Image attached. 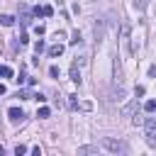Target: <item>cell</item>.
<instances>
[{
    "label": "cell",
    "instance_id": "cell-9",
    "mask_svg": "<svg viewBox=\"0 0 156 156\" xmlns=\"http://www.w3.org/2000/svg\"><path fill=\"white\" fill-rule=\"evenodd\" d=\"M0 24H2V27H12V24H15V17H12V15H0Z\"/></svg>",
    "mask_w": 156,
    "mask_h": 156
},
{
    "label": "cell",
    "instance_id": "cell-1",
    "mask_svg": "<svg viewBox=\"0 0 156 156\" xmlns=\"http://www.w3.org/2000/svg\"><path fill=\"white\" fill-rule=\"evenodd\" d=\"M102 149L110 151V154H129L127 141H122V139H112V136H105V139H102Z\"/></svg>",
    "mask_w": 156,
    "mask_h": 156
},
{
    "label": "cell",
    "instance_id": "cell-3",
    "mask_svg": "<svg viewBox=\"0 0 156 156\" xmlns=\"http://www.w3.org/2000/svg\"><path fill=\"white\" fill-rule=\"evenodd\" d=\"M136 107H139V105H136V100H132V102H129V105H124L119 112H122V117H134V115H136Z\"/></svg>",
    "mask_w": 156,
    "mask_h": 156
},
{
    "label": "cell",
    "instance_id": "cell-8",
    "mask_svg": "<svg viewBox=\"0 0 156 156\" xmlns=\"http://www.w3.org/2000/svg\"><path fill=\"white\" fill-rule=\"evenodd\" d=\"M102 34H105V22L100 20V22L95 24V41H100V39H102Z\"/></svg>",
    "mask_w": 156,
    "mask_h": 156
},
{
    "label": "cell",
    "instance_id": "cell-5",
    "mask_svg": "<svg viewBox=\"0 0 156 156\" xmlns=\"http://www.w3.org/2000/svg\"><path fill=\"white\" fill-rule=\"evenodd\" d=\"M7 117H10L12 122H20V119L24 117V112H22L20 107H10V110H7Z\"/></svg>",
    "mask_w": 156,
    "mask_h": 156
},
{
    "label": "cell",
    "instance_id": "cell-21",
    "mask_svg": "<svg viewBox=\"0 0 156 156\" xmlns=\"http://www.w3.org/2000/svg\"><path fill=\"white\" fill-rule=\"evenodd\" d=\"M134 7H136V10H144V7H146V0H134Z\"/></svg>",
    "mask_w": 156,
    "mask_h": 156
},
{
    "label": "cell",
    "instance_id": "cell-26",
    "mask_svg": "<svg viewBox=\"0 0 156 156\" xmlns=\"http://www.w3.org/2000/svg\"><path fill=\"white\" fill-rule=\"evenodd\" d=\"M5 93H7V88H5L2 83H0V95H5Z\"/></svg>",
    "mask_w": 156,
    "mask_h": 156
},
{
    "label": "cell",
    "instance_id": "cell-16",
    "mask_svg": "<svg viewBox=\"0 0 156 156\" xmlns=\"http://www.w3.org/2000/svg\"><path fill=\"white\" fill-rule=\"evenodd\" d=\"M144 110L146 112H156V100H146L144 102Z\"/></svg>",
    "mask_w": 156,
    "mask_h": 156
},
{
    "label": "cell",
    "instance_id": "cell-13",
    "mask_svg": "<svg viewBox=\"0 0 156 156\" xmlns=\"http://www.w3.org/2000/svg\"><path fill=\"white\" fill-rule=\"evenodd\" d=\"M98 151V146H80L78 149V156H83V154H95Z\"/></svg>",
    "mask_w": 156,
    "mask_h": 156
},
{
    "label": "cell",
    "instance_id": "cell-6",
    "mask_svg": "<svg viewBox=\"0 0 156 156\" xmlns=\"http://www.w3.org/2000/svg\"><path fill=\"white\" fill-rule=\"evenodd\" d=\"M71 80L80 85V71H78V61H73V63H71Z\"/></svg>",
    "mask_w": 156,
    "mask_h": 156
},
{
    "label": "cell",
    "instance_id": "cell-23",
    "mask_svg": "<svg viewBox=\"0 0 156 156\" xmlns=\"http://www.w3.org/2000/svg\"><path fill=\"white\" fill-rule=\"evenodd\" d=\"M146 144H149L151 149H156V136H149V139H146Z\"/></svg>",
    "mask_w": 156,
    "mask_h": 156
},
{
    "label": "cell",
    "instance_id": "cell-18",
    "mask_svg": "<svg viewBox=\"0 0 156 156\" xmlns=\"http://www.w3.org/2000/svg\"><path fill=\"white\" fill-rule=\"evenodd\" d=\"M41 10H44V17H51V15H54V7H51V5H44Z\"/></svg>",
    "mask_w": 156,
    "mask_h": 156
},
{
    "label": "cell",
    "instance_id": "cell-10",
    "mask_svg": "<svg viewBox=\"0 0 156 156\" xmlns=\"http://www.w3.org/2000/svg\"><path fill=\"white\" fill-rule=\"evenodd\" d=\"M49 115H51V110H49V107H46V105H41V107H39V110H37V117H39V119H46V117H49Z\"/></svg>",
    "mask_w": 156,
    "mask_h": 156
},
{
    "label": "cell",
    "instance_id": "cell-25",
    "mask_svg": "<svg viewBox=\"0 0 156 156\" xmlns=\"http://www.w3.org/2000/svg\"><path fill=\"white\" fill-rule=\"evenodd\" d=\"M149 76H151V78H156V66H149Z\"/></svg>",
    "mask_w": 156,
    "mask_h": 156
},
{
    "label": "cell",
    "instance_id": "cell-17",
    "mask_svg": "<svg viewBox=\"0 0 156 156\" xmlns=\"http://www.w3.org/2000/svg\"><path fill=\"white\" fill-rule=\"evenodd\" d=\"M0 76L2 78H12V68L10 66H0Z\"/></svg>",
    "mask_w": 156,
    "mask_h": 156
},
{
    "label": "cell",
    "instance_id": "cell-14",
    "mask_svg": "<svg viewBox=\"0 0 156 156\" xmlns=\"http://www.w3.org/2000/svg\"><path fill=\"white\" fill-rule=\"evenodd\" d=\"M44 49H46V44H44V39H39V41H34V51H37V56H39V54H41Z\"/></svg>",
    "mask_w": 156,
    "mask_h": 156
},
{
    "label": "cell",
    "instance_id": "cell-19",
    "mask_svg": "<svg viewBox=\"0 0 156 156\" xmlns=\"http://www.w3.org/2000/svg\"><path fill=\"white\" fill-rule=\"evenodd\" d=\"M15 154H17V156H22V154H27V146H22V144H17V146H15Z\"/></svg>",
    "mask_w": 156,
    "mask_h": 156
},
{
    "label": "cell",
    "instance_id": "cell-20",
    "mask_svg": "<svg viewBox=\"0 0 156 156\" xmlns=\"http://www.w3.org/2000/svg\"><path fill=\"white\" fill-rule=\"evenodd\" d=\"M49 76H51V78H58V66H51V68H49Z\"/></svg>",
    "mask_w": 156,
    "mask_h": 156
},
{
    "label": "cell",
    "instance_id": "cell-2",
    "mask_svg": "<svg viewBox=\"0 0 156 156\" xmlns=\"http://www.w3.org/2000/svg\"><path fill=\"white\" fill-rule=\"evenodd\" d=\"M144 129H146V139L149 136H156V119L154 117H146L144 119Z\"/></svg>",
    "mask_w": 156,
    "mask_h": 156
},
{
    "label": "cell",
    "instance_id": "cell-24",
    "mask_svg": "<svg viewBox=\"0 0 156 156\" xmlns=\"http://www.w3.org/2000/svg\"><path fill=\"white\" fill-rule=\"evenodd\" d=\"M80 110H93V102H80Z\"/></svg>",
    "mask_w": 156,
    "mask_h": 156
},
{
    "label": "cell",
    "instance_id": "cell-4",
    "mask_svg": "<svg viewBox=\"0 0 156 156\" xmlns=\"http://www.w3.org/2000/svg\"><path fill=\"white\" fill-rule=\"evenodd\" d=\"M122 46H124V54H132L129 51V27L127 24L122 27Z\"/></svg>",
    "mask_w": 156,
    "mask_h": 156
},
{
    "label": "cell",
    "instance_id": "cell-12",
    "mask_svg": "<svg viewBox=\"0 0 156 156\" xmlns=\"http://www.w3.org/2000/svg\"><path fill=\"white\" fill-rule=\"evenodd\" d=\"M68 107L71 110H78L80 105H78V95H68Z\"/></svg>",
    "mask_w": 156,
    "mask_h": 156
},
{
    "label": "cell",
    "instance_id": "cell-7",
    "mask_svg": "<svg viewBox=\"0 0 156 156\" xmlns=\"http://www.w3.org/2000/svg\"><path fill=\"white\" fill-rule=\"evenodd\" d=\"M63 54V44H54V46H49V56L51 58H58Z\"/></svg>",
    "mask_w": 156,
    "mask_h": 156
},
{
    "label": "cell",
    "instance_id": "cell-11",
    "mask_svg": "<svg viewBox=\"0 0 156 156\" xmlns=\"http://www.w3.org/2000/svg\"><path fill=\"white\" fill-rule=\"evenodd\" d=\"M68 44H73V46H78V44H80V32H78V29H76V32L71 34V39H68Z\"/></svg>",
    "mask_w": 156,
    "mask_h": 156
},
{
    "label": "cell",
    "instance_id": "cell-22",
    "mask_svg": "<svg viewBox=\"0 0 156 156\" xmlns=\"http://www.w3.org/2000/svg\"><path fill=\"white\" fill-rule=\"evenodd\" d=\"M34 32H37V34H44V32H46V27H44V24H37V27H34Z\"/></svg>",
    "mask_w": 156,
    "mask_h": 156
},
{
    "label": "cell",
    "instance_id": "cell-27",
    "mask_svg": "<svg viewBox=\"0 0 156 156\" xmlns=\"http://www.w3.org/2000/svg\"><path fill=\"white\" fill-rule=\"evenodd\" d=\"M2 154H5V149H2V146H0V156H2Z\"/></svg>",
    "mask_w": 156,
    "mask_h": 156
},
{
    "label": "cell",
    "instance_id": "cell-15",
    "mask_svg": "<svg viewBox=\"0 0 156 156\" xmlns=\"http://www.w3.org/2000/svg\"><path fill=\"white\" fill-rule=\"evenodd\" d=\"M17 98H20V100H32L34 95H32L29 90H17Z\"/></svg>",
    "mask_w": 156,
    "mask_h": 156
},
{
    "label": "cell",
    "instance_id": "cell-28",
    "mask_svg": "<svg viewBox=\"0 0 156 156\" xmlns=\"http://www.w3.org/2000/svg\"><path fill=\"white\" fill-rule=\"evenodd\" d=\"M0 51H2V46H0Z\"/></svg>",
    "mask_w": 156,
    "mask_h": 156
}]
</instances>
